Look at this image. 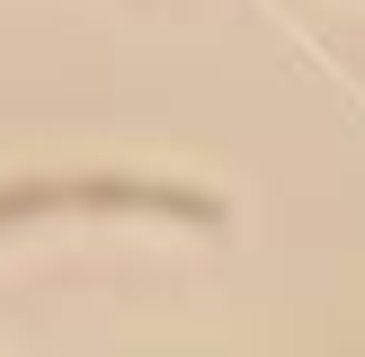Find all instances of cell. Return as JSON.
I'll use <instances>...</instances> for the list:
<instances>
[{"label": "cell", "instance_id": "cell-1", "mask_svg": "<svg viewBox=\"0 0 365 357\" xmlns=\"http://www.w3.org/2000/svg\"><path fill=\"white\" fill-rule=\"evenodd\" d=\"M9 214H152V223H187V232H223L232 223V206L214 188H187V178H125V170L0 188V223H9Z\"/></svg>", "mask_w": 365, "mask_h": 357}]
</instances>
